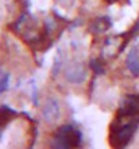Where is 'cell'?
Masks as SVG:
<instances>
[{
	"label": "cell",
	"mask_w": 139,
	"mask_h": 149,
	"mask_svg": "<svg viewBox=\"0 0 139 149\" xmlns=\"http://www.w3.org/2000/svg\"><path fill=\"white\" fill-rule=\"evenodd\" d=\"M65 76L72 83H81V81H84V79H85V69L81 64L74 63L66 68Z\"/></svg>",
	"instance_id": "7a4b0ae2"
},
{
	"label": "cell",
	"mask_w": 139,
	"mask_h": 149,
	"mask_svg": "<svg viewBox=\"0 0 139 149\" xmlns=\"http://www.w3.org/2000/svg\"><path fill=\"white\" fill-rule=\"evenodd\" d=\"M61 104L57 98H49L45 102V106L42 109L43 119L49 123H54L61 118Z\"/></svg>",
	"instance_id": "6da1fadb"
},
{
	"label": "cell",
	"mask_w": 139,
	"mask_h": 149,
	"mask_svg": "<svg viewBox=\"0 0 139 149\" xmlns=\"http://www.w3.org/2000/svg\"><path fill=\"white\" fill-rule=\"evenodd\" d=\"M126 64H127L128 71L131 72L132 74L138 76L139 74V54L136 50H131L127 56V60H126Z\"/></svg>",
	"instance_id": "3957f363"
}]
</instances>
